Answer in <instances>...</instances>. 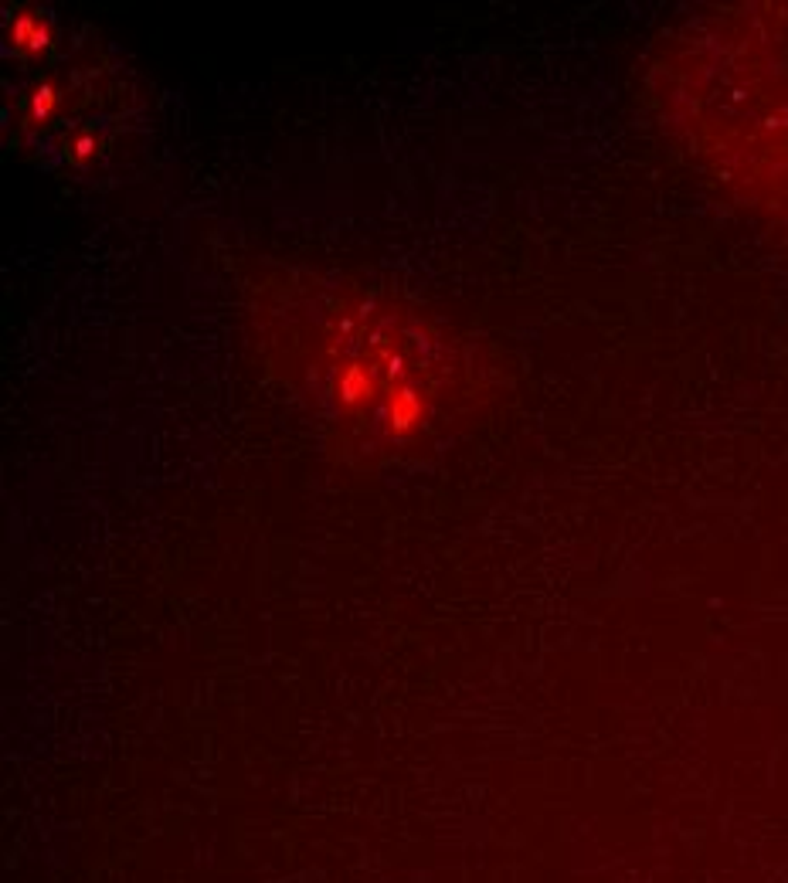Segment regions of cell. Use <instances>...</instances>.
<instances>
[{"instance_id":"obj_1","label":"cell","mask_w":788,"mask_h":883,"mask_svg":"<svg viewBox=\"0 0 788 883\" xmlns=\"http://www.w3.org/2000/svg\"><path fill=\"white\" fill-rule=\"evenodd\" d=\"M422 415H425V405H422V398H418L415 388L398 384V388L388 394V405H384V425H388L391 435L415 432L418 422H422Z\"/></svg>"},{"instance_id":"obj_2","label":"cell","mask_w":788,"mask_h":883,"mask_svg":"<svg viewBox=\"0 0 788 883\" xmlns=\"http://www.w3.org/2000/svg\"><path fill=\"white\" fill-rule=\"evenodd\" d=\"M371 394H374V377H371V371H364L361 364H350V367H344V371H340V377H337V398H340V405H344V408L364 405Z\"/></svg>"},{"instance_id":"obj_3","label":"cell","mask_w":788,"mask_h":883,"mask_svg":"<svg viewBox=\"0 0 788 883\" xmlns=\"http://www.w3.org/2000/svg\"><path fill=\"white\" fill-rule=\"evenodd\" d=\"M48 41H51L48 24L41 21L38 14L24 11V14H17L14 21H11V45L14 48H21V51H45Z\"/></svg>"},{"instance_id":"obj_4","label":"cell","mask_w":788,"mask_h":883,"mask_svg":"<svg viewBox=\"0 0 788 883\" xmlns=\"http://www.w3.org/2000/svg\"><path fill=\"white\" fill-rule=\"evenodd\" d=\"M55 106H58V89L51 82H41L38 89L31 92V116L45 123V119L55 113Z\"/></svg>"},{"instance_id":"obj_5","label":"cell","mask_w":788,"mask_h":883,"mask_svg":"<svg viewBox=\"0 0 788 883\" xmlns=\"http://www.w3.org/2000/svg\"><path fill=\"white\" fill-rule=\"evenodd\" d=\"M96 136H79V140H72L68 143V150H65V157L72 160V164H85V160L89 157H96Z\"/></svg>"}]
</instances>
